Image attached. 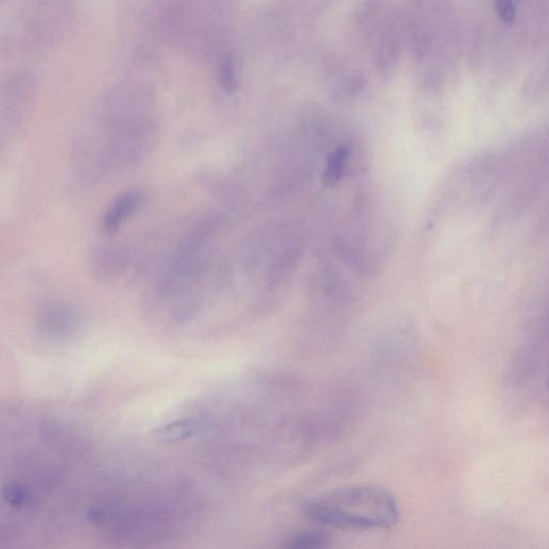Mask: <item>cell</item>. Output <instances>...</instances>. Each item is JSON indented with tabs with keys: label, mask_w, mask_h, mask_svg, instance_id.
Instances as JSON below:
<instances>
[{
	"label": "cell",
	"mask_w": 549,
	"mask_h": 549,
	"mask_svg": "<svg viewBox=\"0 0 549 549\" xmlns=\"http://www.w3.org/2000/svg\"><path fill=\"white\" fill-rule=\"evenodd\" d=\"M96 131L78 142V160L92 176H104L143 160L157 141L155 92L129 80L111 89L99 105Z\"/></svg>",
	"instance_id": "6da1fadb"
},
{
	"label": "cell",
	"mask_w": 549,
	"mask_h": 549,
	"mask_svg": "<svg viewBox=\"0 0 549 549\" xmlns=\"http://www.w3.org/2000/svg\"><path fill=\"white\" fill-rule=\"evenodd\" d=\"M311 521L348 530H387L397 525L392 493L373 484H353L314 496L302 504Z\"/></svg>",
	"instance_id": "7a4b0ae2"
},
{
	"label": "cell",
	"mask_w": 549,
	"mask_h": 549,
	"mask_svg": "<svg viewBox=\"0 0 549 549\" xmlns=\"http://www.w3.org/2000/svg\"><path fill=\"white\" fill-rule=\"evenodd\" d=\"M75 17L72 0H38L23 18L20 40L25 49L42 51L65 36Z\"/></svg>",
	"instance_id": "3957f363"
},
{
	"label": "cell",
	"mask_w": 549,
	"mask_h": 549,
	"mask_svg": "<svg viewBox=\"0 0 549 549\" xmlns=\"http://www.w3.org/2000/svg\"><path fill=\"white\" fill-rule=\"evenodd\" d=\"M38 94V82L33 73L19 70L12 73L2 88L3 134L12 135L30 118Z\"/></svg>",
	"instance_id": "277c9868"
},
{
	"label": "cell",
	"mask_w": 549,
	"mask_h": 549,
	"mask_svg": "<svg viewBox=\"0 0 549 549\" xmlns=\"http://www.w3.org/2000/svg\"><path fill=\"white\" fill-rule=\"evenodd\" d=\"M81 324L78 311L73 306L62 302L42 306L37 315V324L42 334L57 340L75 334Z\"/></svg>",
	"instance_id": "5b68a950"
},
{
	"label": "cell",
	"mask_w": 549,
	"mask_h": 549,
	"mask_svg": "<svg viewBox=\"0 0 549 549\" xmlns=\"http://www.w3.org/2000/svg\"><path fill=\"white\" fill-rule=\"evenodd\" d=\"M144 202V193L139 189H130L120 193L105 209L102 229L107 235L118 234L127 221L134 217Z\"/></svg>",
	"instance_id": "8992f818"
},
{
	"label": "cell",
	"mask_w": 549,
	"mask_h": 549,
	"mask_svg": "<svg viewBox=\"0 0 549 549\" xmlns=\"http://www.w3.org/2000/svg\"><path fill=\"white\" fill-rule=\"evenodd\" d=\"M401 40H403V26L397 19L392 18L383 26L376 50L378 70L384 77L392 76L397 68Z\"/></svg>",
	"instance_id": "52a82bcc"
},
{
	"label": "cell",
	"mask_w": 549,
	"mask_h": 549,
	"mask_svg": "<svg viewBox=\"0 0 549 549\" xmlns=\"http://www.w3.org/2000/svg\"><path fill=\"white\" fill-rule=\"evenodd\" d=\"M209 421L202 416H193V418H186L171 422L160 427L155 431V436L158 440L163 442H176L186 440L188 438H192L200 434L208 427Z\"/></svg>",
	"instance_id": "ba28073f"
},
{
	"label": "cell",
	"mask_w": 549,
	"mask_h": 549,
	"mask_svg": "<svg viewBox=\"0 0 549 549\" xmlns=\"http://www.w3.org/2000/svg\"><path fill=\"white\" fill-rule=\"evenodd\" d=\"M332 538L325 531L303 530L294 533L284 541V548L292 549H316L329 547Z\"/></svg>",
	"instance_id": "9c48e42d"
},
{
	"label": "cell",
	"mask_w": 549,
	"mask_h": 549,
	"mask_svg": "<svg viewBox=\"0 0 549 549\" xmlns=\"http://www.w3.org/2000/svg\"><path fill=\"white\" fill-rule=\"evenodd\" d=\"M350 152L349 146L347 144L341 145L337 147L329 156V160H327L326 163V170L324 178H322V184H324L325 188L335 187L338 182L340 181Z\"/></svg>",
	"instance_id": "30bf717a"
},
{
	"label": "cell",
	"mask_w": 549,
	"mask_h": 549,
	"mask_svg": "<svg viewBox=\"0 0 549 549\" xmlns=\"http://www.w3.org/2000/svg\"><path fill=\"white\" fill-rule=\"evenodd\" d=\"M219 82L225 93L234 94L239 88V75L235 57L226 54L221 58L219 65Z\"/></svg>",
	"instance_id": "8fae6325"
},
{
	"label": "cell",
	"mask_w": 549,
	"mask_h": 549,
	"mask_svg": "<svg viewBox=\"0 0 549 549\" xmlns=\"http://www.w3.org/2000/svg\"><path fill=\"white\" fill-rule=\"evenodd\" d=\"M519 2L520 0H495L496 12L503 22L509 25L515 22Z\"/></svg>",
	"instance_id": "7c38bea8"
}]
</instances>
